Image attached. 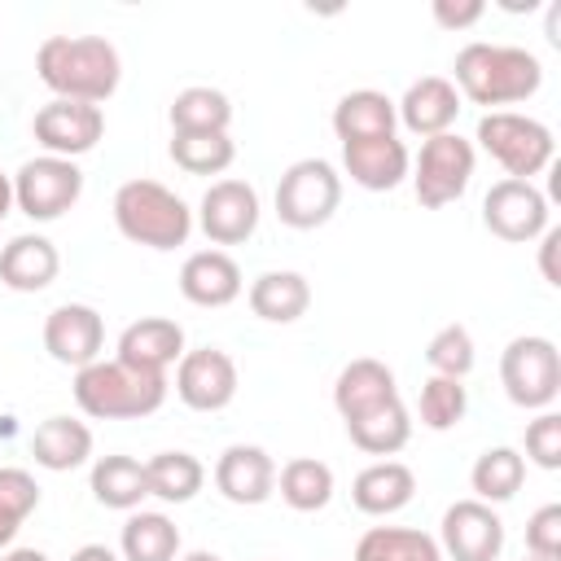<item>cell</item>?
<instances>
[{"instance_id": "obj_1", "label": "cell", "mask_w": 561, "mask_h": 561, "mask_svg": "<svg viewBox=\"0 0 561 561\" xmlns=\"http://www.w3.org/2000/svg\"><path fill=\"white\" fill-rule=\"evenodd\" d=\"M39 83L53 88L61 101H88L101 105L114 96L123 79L118 48L105 35H48L35 53Z\"/></svg>"}, {"instance_id": "obj_2", "label": "cell", "mask_w": 561, "mask_h": 561, "mask_svg": "<svg viewBox=\"0 0 561 561\" xmlns=\"http://www.w3.org/2000/svg\"><path fill=\"white\" fill-rule=\"evenodd\" d=\"M543 83V66L535 53L517 44H465L456 53V92L473 105H517L535 96Z\"/></svg>"}, {"instance_id": "obj_3", "label": "cell", "mask_w": 561, "mask_h": 561, "mask_svg": "<svg viewBox=\"0 0 561 561\" xmlns=\"http://www.w3.org/2000/svg\"><path fill=\"white\" fill-rule=\"evenodd\" d=\"M75 403L92 421H131L167 403V373H145L123 359H96L75 373Z\"/></svg>"}, {"instance_id": "obj_4", "label": "cell", "mask_w": 561, "mask_h": 561, "mask_svg": "<svg viewBox=\"0 0 561 561\" xmlns=\"http://www.w3.org/2000/svg\"><path fill=\"white\" fill-rule=\"evenodd\" d=\"M114 224L127 241L149 250H175L193 232V210L158 180H127L114 193Z\"/></svg>"}, {"instance_id": "obj_5", "label": "cell", "mask_w": 561, "mask_h": 561, "mask_svg": "<svg viewBox=\"0 0 561 561\" xmlns=\"http://www.w3.org/2000/svg\"><path fill=\"white\" fill-rule=\"evenodd\" d=\"M478 145L508 171V180H530L539 171L552 167V153H557V140L552 131L530 118V114H517V110H491L478 118Z\"/></svg>"}, {"instance_id": "obj_6", "label": "cell", "mask_w": 561, "mask_h": 561, "mask_svg": "<svg viewBox=\"0 0 561 561\" xmlns=\"http://www.w3.org/2000/svg\"><path fill=\"white\" fill-rule=\"evenodd\" d=\"M500 381H504V394L517 403V408H530V412H548L561 394V355H557V342L552 337H539V333H522L504 346L500 355Z\"/></svg>"}, {"instance_id": "obj_7", "label": "cell", "mask_w": 561, "mask_h": 561, "mask_svg": "<svg viewBox=\"0 0 561 561\" xmlns=\"http://www.w3.org/2000/svg\"><path fill=\"white\" fill-rule=\"evenodd\" d=\"M337 202H342V175L324 158H298L294 167H285L276 184V219L298 232L329 224Z\"/></svg>"}, {"instance_id": "obj_8", "label": "cell", "mask_w": 561, "mask_h": 561, "mask_svg": "<svg viewBox=\"0 0 561 561\" xmlns=\"http://www.w3.org/2000/svg\"><path fill=\"white\" fill-rule=\"evenodd\" d=\"M473 180V145L456 131H443V136H430L412 162V188H416V202L438 210L447 202H460L465 188Z\"/></svg>"}, {"instance_id": "obj_9", "label": "cell", "mask_w": 561, "mask_h": 561, "mask_svg": "<svg viewBox=\"0 0 561 561\" xmlns=\"http://www.w3.org/2000/svg\"><path fill=\"white\" fill-rule=\"evenodd\" d=\"M83 193V171L70 162V158H31L18 167L13 175V206L26 215V219H61Z\"/></svg>"}, {"instance_id": "obj_10", "label": "cell", "mask_w": 561, "mask_h": 561, "mask_svg": "<svg viewBox=\"0 0 561 561\" xmlns=\"http://www.w3.org/2000/svg\"><path fill=\"white\" fill-rule=\"evenodd\" d=\"M482 224L508 245H526L548 232V197L530 180H495L482 197Z\"/></svg>"}, {"instance_id": "obj_11", "label": "cell", "mask_w": 561, "mask_h": 561, "mask_svg": "<svg viewBox=\"0 0 561 561\" xmlns=\"http://www.w3.org/2000/svg\"><path fill=\"white\" fill-rule=\"evenodd\" d=\"M175 394L193 412H224L237 399V364L219 346L184 351L175 364Z\"/></svg>"}, {"instance_id": "obj_12", "label": "cell", "mask_w": 561, "mask_h": 561, "mask_svg": "<svg viewBox=\"0 0 561 561\" xmlns=\"http://www.w3.org/2000/svg\"><path fill=\"white\" fill-rule=\"evenodd\" d=\"M101 136H105V114H101V105L53 96L48 105L35 110V140H39L53 158H70V162H75L79 153L96 149Z\"/></svg>"}, {"instance_id": "obj_13", "label": "cell", "mask_w": 561, "mask_h": 561, "mask_svg": "<svg viewBox=\"0 0 561 561\" xmlns=\"http://www.w3.org/2000/svg\"><path fill=\"white\" fill-rule=\"evenodd\" d=\"M443 557L451 561H495L504 552V522L482 500H456L443 513Z\"/></svg>"}, {"instance_id": "obj_14", "label": "cell", "mask_w": 561, "mask_h": 561, "mask_svg": "<svg viewBox=\"0 0 561 561\" xmlns=\"http://www.w3.org/2000/svg\"><path fill=\"white\" fill-rule=\"evenodd\" d=\"M101 346H105V324H101V311L88 307V302H61L48 311L44 320V351L66 364V368H88L101 359Z\"/></svg>"}, {"instance_id": "obj_15", "label": "cell", "mask_w": 561, "mask_h": 561, "mask_svg": "<svg viewBox=\"0 0 561 561\" xmlns=\"http://www.w3.org/2000/svg\"><path fill=\"white\" fill-rule=\"evenodd\" d=\"M197 224L215 245H241L259 228V193L245 180H215L202 193Z\"/></svg>"}, {"instance_id": "obj_16", "label": "cell", "mask_w": 561, "mask_h": 561, "mask_svg": "<svg viewBox=\"0 0 561 561\" xmlns=\"http://www.w3.org/2000/svg\"><path fill=\"white\" fill-rule=\"evenodd\" d=\"M342 167L359 188L390 193L412 171V153L399 136H368V140H346L342 145Z\"/></svg>"}, {"instance_id": "obj_17", "label": "cell", "mask_w": 561, "mask_h": 561, "mask_svg": "<svg viewBox=\"0 0 561 561\" xmlns=\"http://www.w3.org/2000/svg\"><path fill=\"white\" fill-rule=\"evenodd\" d=\"M215 486L232 504H263L276 491V465L254 443H232L215 460Z\"/></svg>"}, {"instance_id": "obj_18", "label": "cell", "mask_w": 561, "mask_h": 561, "mask_svg": "<svg viewBox=\"0 0 561 561\" xmlns=\"http://www.w3.org/2000/svg\"><path fill=\"white\" fill-rule=\"evenodd\" d=\"M394 114L403 118V127H408L412 136H425V140H430V136L451 131V123H456V114H460V92H456L451 79L425 75V79L408 83L403 101H394Z\"/></svg>"}, {"instance_id": "obj_19", "label": "cell", "mask_w": 561, "mask_h": 561, "mask_svg": "<svg viewBox=\"0 0 561 561\" xmlns=\"http://www.w3.org/2000/svg\"><path fill=\"white\" fill-rule=\"evenodd\" d=\"M180 355H184V329L167 316H140L118 333L114 359L145 368V373H167L171 364H180Z\"/></svg>"}, {"instance_id": "obj_20", "label": "cell", "mask_w": 561, "mask_h": 561, "mask_svg": "<svg viewBox=\"0 0 561 561\" xmlns=\"http://www.w3.org/2000/svg\"><path fill=\"white\" fill-rule=\"evenodd\" d=\"M180 294L193 307H228L241 294V267L224 250H197L180 267Z\"/></svg>"}, {"instance_id": "obj_21", "label": "cell", "mask_w": 561, "mask_h": 561, "mask_svg": "<svg viewBox=\"0 0 561 561\" xmlns=\"http://www.w3.org/2000/svg\"><path fill=\"white\" fill-rule=\"evenodd\" d=\"M412 495H416V473L403 460H373L351 482V500L368 517H390L403 504H412Z\"/></svg>"}, {"instance_id": "obj_22", "label": "cell", "mask_w": 561, "mask_h": 561, "mask_svg": "<svg viewBox=\"0 0 561 561\" xmlns=\"http://www.w3.org/2000/svg\"><path fill=\"white\" fill-rule=\"evenodd\" d=\"M61 259H57V245L39 232H22L13 237L4 250H0V280L18 294H39L53 285Z\"/></svg>"}, {"instance_id": "obj_23", "label": "cell", "mask_w": 561, "mask_h": 561, "mask_svg": "<svg viewBox=\"0 0 561 561\" xmlns=\"http://www.w3.org/2000/svg\"><path fill=\"white\" fill-rule=\"evenodd\" d=\"M386 399H399V386H394V373L373 355L351 359L333 381V408L342 412V421H351V416H359Z\"/></svg>"}, {"instance_id": "obj_24", "label": "cell", "mask_w": 561, "mask_h": 561, "mask_svg": "<svg viewBox=\"0 0 561 561\" xmlns=\"http://www.w3.org/2000/svg\"><path fill=\"white\" fill-rule=\"evenodd\" d=\"M394 101L377 88H355L333 105V131L337 140H368V136H394Z\"/></svg>"}, {"instance_id": "obj_25", "label": "cell", "mask_w": 561, "mask_h": 561, "mask_svg": "<svg viewBox=\"0 0 561 561\" xmlns=\"http://www.w3.org/2000/svg\"><path fill=\"white\" fill-rule=\"evenodd\" d=\"M307 307H311V285L302 272H289V267L263 272L250 285V311L267 324H294L298 316H307Z\"/></svg>"}, {"instance_id": "obj_26", "label": "cell", "mask_w": 561, "mask_h": 561, "mask_svg": "<svg viewBox=\"0 0 561 561\" xmlns=\"http://www.w3.org/2000/svg\"><path fill=\"white\" fill-rule=\"evenodd\" d=\"M31 456H35V465H44L53 473L79 469L92 456V430L75 416H48L31 434Z\"/></svg>"}, {"instance_id": "obj_27", "label": "cell", "mask_w": 561, "mask_h": 561, "mask_svg": "<svg viewBox=\"0 0 561 561\" xmlns=\"http://www.w3.org/2000/svg\"><path fill=\"white\" fill-rule=\"evenodd\" d=\"M346 434H351V443H355L359 451H368V456H394V451H403L408 438H412V416H408L403 399H386V403H377V408L351 416V421H346Z\"/></svg>"}, {"instance_id": "obj_28", "label": "cell", "mask_w": 561, "mask_h": 561, "mask_svg": "<svg viewBox=\"0 0 561 561\" xmlns=\"http://www.w3.org/2000/svg\"><path fill=\"white\" fill-rule=\"evenodd\" d=\"M355 561H447L438 539L412 526H373L355 543Z\"/></svg>"}, {"instance_id": "obj_29", "label": "cell", "mask_w": 561, "mask_h": 561, "mask_svg": "<svg viewBox=\"0 0 561 561\" xmlns=\"http://www.w3.org/2000/svg\"><path fill=\"white\" fill-rule=\"evenodd\" d=\"M92 495H96V504L118 508V513L140 508V500L149 495L145 465L136 456H101L92 465Z\"/></svg>"}, {"instance_id": "obj_30", "label": "cell", "mask_w": 561, "mask_h": 561, "mask_svg": "<svg viewBox=\"0 0 561 561\" xmlns=\"http://www.w3.org/2000/svg\"><path fill=\"white\" fill-rule=\"evenodd\" d=\"M123 561H175L180 552V526L167 513H131L118 535Z\"/></svg>"}, {"instance_id": "obj_31", "label": "cell", "mask_w": 561, "mask_h": 561, "mask_svg": "<svg viewBox=\"0 0 561 561\" xmlns=\"http://www.w3.org/2000/svg\"><path fill=\"white\" fill-rule=\"evenodd\" d=\"M469 482H473V491H478L482 504H504V500H513V495L522 491V482H526V456H522L517 447H486V451L473 460Z\"/></svg>"}, {"instance_id": "obj_32", "label": "cell", "mask_w": 561, "mask_h": 561, "mask_svg": "<svg viewBox=\"0 0 561 561\" xmlns=\"http://www.w3.org/2000/svg\"><path fill=\"white\" fill-rule=\"evenodd\" d=\"M145 482H149V495H158L167 504H188L202 491L206 469L188 451H158L153 460H145Z\"/></svg>"}, {"instance_id": "obj_33", "label": "cell", "mask_w": 561, "mask_h": 561, "mask_svg": "<svg viewBox=\"0 0 561 561\" xmlns=\"http://www.w3.org/2000/svg\"><path fill=\"white\" fill-rule=\"evenodd\" d=\"M276 486H280V500L298 513H316L333 500V469L316 456H294L280 473H276Z\"/></svg>"}, {"instance_id": "obj_34", "label": "cell", "mask_w": 561, "mask_h": 561, "mask_svg": "<svg viewBox=\"0 0 561 561\" xmlns=\"http://www.w3.org/2000/svg\"><path fill=\"white\" fill-rule=\"evenodd\" d=\"M237 158V145L228 131H175L171 136V162L188 175H219Z\"/></svg>"}, {"instance_id": "obj_35", "label": "cell", "mask_w": 561, "mask_h": 561, "mask_svg": "<svg viewBox=\"0 0 561 561\" xmlns=\"http://www.w3.org/2000/svg\"><path fill=\"white\" fill-rule=\"evenodd\" d=\"M232 101L219 88H184L171 101V131H228Z\"/></svg>"}, {"instance_id": "obj_36", "label": "cell", "mask_w": 561, "mask_h": 561, "mask_svg": "<svg viewBox=\"0 0 561 561\" xmlns=\"http://www.w3.org/2000/svg\"><path fill=\"white\" fill-rule=\"evenodd\" d=\"M416 408H421V425H425V430H451V425L465 421L469 394H465V386H460L456 377H430V381L421 386Z\"/></svg>"}, {"instance_id": "obj_37", "label": "cell", "mask_w": 561, "mask_h": 561, "mask_svg": "<svg viewBox=\"0 0 561 561\" xmlns=\"http://www.w3.org/2000/svg\"><path fill=\"white\" fill-rule=\"evenodd\" d=\"M425 364L434 368V377H456L465 381L469 368H473V337L465 324H443L430 346H425Z\"/></svg>"}, {"instance_id": "obj_38", "label": "cell", "mask_w": 561, "mask_h": 561, "mask_svg": "<svg viewBox=\"0 0 561 561\" xmlns=\"http://www.w3.org/2000/svg\"><path fill=\"white\" fill-rule=\"evenodd\" d=\"M526 552L535 561H557L561 557V504H543L526 522Z\"/></svg>"}, {"instance_id": "obj_39", "label": "cell", "mask_w": 561, "mask_h": 561, "mask_svg": "<svg viewBox=\"0 0 561 561\" xmlns=\"http://www.w3.org/2000/svg\"><path fill=\"white\" fill-rule=\"evenodd\" d=\"M526 456L539 469H561V416L557 412H539L526 425Z\"/></svg>"}, {"instance_id": "obj_40", "label": "cell", "mask_w": 561, "mask_h": 561, "mask_svg": "<svg viewBox=\"0 0 561 561\" xmlns=\"http://www.w3.org/2000/svg\"><path fill=\"white\" fill-rule=\"evenodd\" d=\"M39 508V486L26 469H0V513L13 522H26Z\"/></svg>"}, {"instance_id": "obj_41", "label": "cell", "mask_w": 561, "mask_h": 561, "mask_svg": "<svg viewBox=\"0 0 561 561\" xmlns=\"http://www.w3.org/2000/svg\"><path fill=\"white\" fill-rule=\"evenodd\" d=\"M482 13H486V4H482V0H465V4L434 0V22H438V26H447V31H465V26H473Z\"/></svg>"}, {"instance_id": "obj_42", "label": "cell", "mask_w": 561, "mask_h": 561, "mask_svg": "<svg viewBox=\"0 0 561 561\" xmlns=\"http://www.w3.org/2000/svg\"><path fill=\"white\" fill-rule=\"evenodd\" d=\"M557 245H561V228H548L539 237V272L548 285H561V272H557Z\"/></svg>"}, {"instance_id": "obj_43", "label": "cell", "mask_w": 561, "mask_h": 561, "mask_svg": "<svg viewBox=\"0 0 561 561\" xmlns=\"http://www.w3.org/2000/svg\"><path fill=\"white\" fill-rule=\"evenodd\" d=\"M70 561H118V557H114L105 543H83V548L70 552Z\"/></svg>"}, {"instance_id": "obj_44", "label": "cell", "mask_w": 561, "mask_h": 561, "mask_svg": "<svg viewBox=\"0 0 561 561\" xmlns=\"http://www.w3.org/2000/svg\"><path fill=\"white\" fill-rule=\"evenodd\" d=\"M9 210H13V180L0 171V219H4Z\"/></svg>"}, {"instance_id": "obj_45", "label": "cell", "mask_w": 561, "mask_h": 561, "mask_svg": "<svg viewBox=\"0 0 561 561\" xmlns=\"http://www.w3.org/2000/svg\"><path fill=\"white\" fill-rule=\"evenodd\" d=\"M18 530H22V522H13L9 513H0V548H4V543H13V535H18Z\"/></svg>"}, {"instance_id": "obj_46", "label": "cell", "mask_w": 561, "mask_h": 561, "mask_svg": "<svg viewBox=\"0 0 561 561\" xmlns=\"http://www.w3.org/2000/svg\"><path fill=\"white\" fill-rule=\"evenodd\" d=\"M0 561H48L39 548H13V552H4Z\"/></svg>"}, {"instance_id": "obj_47", "label": "cell", "mask_w": 561, "mask_h": 561, "mask_svg": "<svg viewBox=\"0 0 561 561\" xmlns=\"http://www.w3.org/2000/svg\"><path fill=\"white\" fill-rule=\"evenodd\" d=\"M180 561H224V557H215V552H206V548H197V552H188V557H180Z\"/></svg>"}, {"instance_id": "obj_48", "label": "cell", "mask_w": 561, "mask_h": 561, "mask_svg": "<svg viewBox=\"0 0 561 561\" xmlns=\"http://www.w3.org/2000/svg\"><path fill=\"white\" fill-rule=\"evenodd\" d=\"M530 561H535V557H530Z\"/></svg>"}]
</instances>
